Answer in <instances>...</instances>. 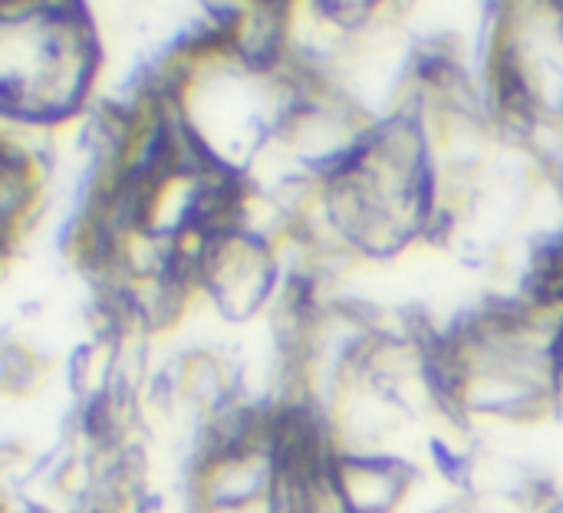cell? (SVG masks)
Returning <instances> with one entry per match:
<instances>
[{"instance_id":"1","label":"cell","mask_w":563,"mask_h":513,"mask_svg":"<svg viewBox=\"0 0 563 513\" xmlns=\"http://www.w3.org/2000/svg\"><path fill=\"white\" fill-rule=\"evenodd\" d=\"M102 73L96 20L76 3H0V125L79 119Z\"/></svg>"},{"instance_id":"2","label":"cell","mask_w":563,"mask_h":513,"mask_svg":"<svg viewBox=\"0 0 563 513\" xmlns=\"http://www.w3.org/2000/svg\"><path fill=\"white\" fill-rule=\"evenodd\" d=\"M198 300L224 323H251L274 310L287 287V267L274 244L241 231H214L195 264Z\"/></svg>"},{"instance_id":"3","label":"cell","mask_w":563,"mask_h":513,"mask_svg":"<svg viewBox=\"0 0 563 513\" xmlns=\"http://www.w3.org/2000/svg\"><path fill=\"white\" fill-rule=\"evenodd\" d=\"M46 379V363L43 356L23 343V339H3L0 343V399L20 402L40 392Z\"/></svg>"},{"instance_id":"4","label":"cell","mask_w":563,"mask_h":513,"mask_svg":"<svg viewBox=\"0 0 563 513\" xmlns=\"http://www.w3.org/2000/svg\"><path fill=\"white\" fill-rule=\"evenodd\" d=\"M0 513H16V508H13V501L0 491Z\"/></svg>"}]
</instances>
